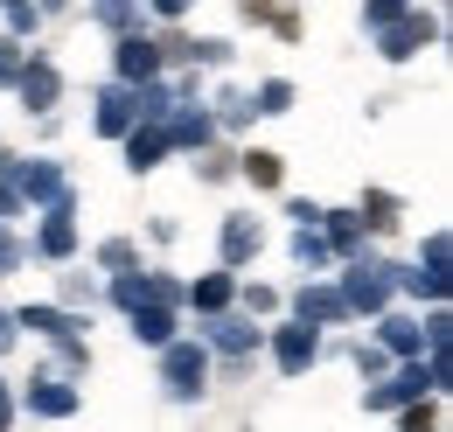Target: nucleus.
<instances>
[{
  "instance_id": "1",
  "label": "nucleus",
  "mask_w": 453,
  "mask_h": 432,
  "mask_svg": "<svg viewBox=\"0 0 453 432\" xmlns=\"http://www.w3.org/2000/svg\"><path fill=\"white\" fill-rule=\"evenodd\" d=\"M161 377H168V397H203V377H210V356L196 342H161Z\"/></svg>"
},
{
  "instance_id": "2",
  "label": "nucleus",
  "mask_w": 453,
  "mask_h": 432,
  "mask_svg": "<svg viewBox=\"0 0 453 432\" xmlns=\"http://www.w3.org/2000/svg\"><path fill=\"white\" fill-rule=\"evenodd\" d=\"M391 266H356L349 279H342V300H349V314H377L384 300H391Z\"/></svg>"
},
{
  "instance_id": "3",
  "label": "nucleus",
  "mask_w": 453,
  "mask_h": 432,
  "mask_svg": "<svg viewBox=\"0 0 453 432\" xmlns=\"http://www.w3.org/2000/svg\"><path fill=\"white\" fill-rule=\"evenodd\" d=\"M426 42H433V21H426V14H411V7H404V14L384 21V56H391V63H411Z\"/></svg>"
},
{
  "instance_id": "4",
  "label": "nucleus",
  "mask_w": 453,
  "mask_h": 432,
  "mask_svg": "<svg viewBox=\"0 0 453 432\" xmlns=\"http://www.w3.org/2000/svg\"><path fill=\"white\" fill-rule=\"evenodd\" d=\"M273 356H280V370H286V377L314 370V356H321V335H314V321H300V328H280V335H273Z\"/></svg>"
},
{
  "instance_id": "5",
  "label": "nucleus",
  "mask_w": 453,
  "mask_h": 432,
  "mask_svg": "<svg viewBox=\"0 0 453 432\" xmlns=\"http://www.w3.org/2000/svg\"><path fill=\"white\" fill-rule=\"evenodd\" d=\"M433 383H440V370L411 356V363H404V370H397L391 383H377V390H370V405H411V397H426Z\"/></svg>"
},
{
  "instance_id": "6",
  "label": "nucleus",
  "mask_w": 453,
  "mask_h": 432,
  "mask_svg": "<svg viewBox=\"0 0 453 432\" xmlns=\"http://www.w3.org/2000/svg\"><path fill=\"white\" fill-rule=\"evenodd\" d=\"M14 196H28V203H63L70 189H63L57 161H14Z\"/></svg>"
},
{
  "instance_id": "7",
  "label": "nucleus",
  "mask_w": 453,
  "mask_h": 432,
  "mask_svg": "<svg viewBox=\"0 0 453 432\" xmlns=\"http://www.w3.org/2000/svg\"><path fill=\"white\" fill-rule=\"evenodd\" d=\"M126 314H133V342H147V349L174 342V314H168V300H133Z\"/></svg>"
},
{
  "instance_id": "8",
  "label": "nucleus",
  "mask_w": 453,
  "mask_h": 432,
  "mask_svg": "<svg viewBox=\"0 0 453 432\" xmlns=\"http://www.w3.org/2000/svg\"><path fill=\"white\" fill-rule=\"evenodd\" d=\"M112 63H119V77H126V84H140V77H154V70H161V50H154L147 35H119Z\"/></svg>"
},
{
  "instance_id": "9",
  "label": "nucleus",
  "mask_w": 453,
  "mask_h": 432,
  "mask_svg": "<svg viewBox=\"0 0 453 432\" xmlns=\"http://www.w3.org/2000/svg\"><path fill=\"white\" fill-rule=\"evenodd\" d=\"M14 84H21V105L28 112H50L57 105V70H50V63H21V70H14Z\"/></svg>"
},
{
  "instance_id": "10",
  "label": "nucleus",
  "mask_w": 453,
  "mask_h": 432,
  "mask_svg": "<svg viewBox=\"0 0 453 432\" xmlns=\"http://www.w3.org/2000/svg\"><path fill=\"white\" fill-rule=\"evenodd\" d=\"M28 412H42V419H70L77 412V390L63 377H35L28 383Z\"/></svg>"
},
{
  "instance_id": "11",
  "label": "nucleus",
  "mask_w": 453,
  "mask_h": 432,
  "mask_svg": "<svg viewBox=\"0 0 453 432\" xmlns=\"http://www.w3.org/2000/svg\"><path fill=\"white\" fill-rule=\"evenodd\" d=\"M77 251V223H70V196L50 203V223H42V258H70Z\"/></svg>"
},
{
  "instance_id": "12",
  "label": "nucleus",
  "mask_w": 453,
  "mask_h": 432,
  "mask_svg": "<svg viewBox=\"0 0 453 432\" xmlns=\"http://www.w3.org/2000/svg\"><path fill=\"white\" fill-rule=\"evenodd\" d=\"M293 307H300V321H342V314H349V300H342V286H307V293H300V300H293Z\"/></svg>"
},
{
  "instance_id": "13",
  "label": "nucleus",
  "mask_w": 453,
  "mask_h": 432,
  "mask_svg": "<svg viewBox=\"0 0 453 432\" xmlns=\"http://www.w3.org/2000/svg\"><path fill=\"white\" fill-rule=\"evenodd\" d=\"M251 251H258V223L251 216H230L224 223V266H244Z\"/></svg>"
},
{
  "instance_id": "14",
  "label": "nucleus",
  "mask_w": 453,
  "mask_h": 432,
  "mask_svg": "<svg viewBox=\"0 0 453 432\" xmlns=\"http://www.w3.org/2000/svg\"><path fill=\"white\" fill-rule=\"evenodd\" d=\"M230 293H237V279H230V272H210V279H196V293H188V300H196L203 314H224Z\"/></svg>"
},
{
  "instance_id": "15",
  "label": "nucleus",
  "mask_w": 453,
  "mask_h": 432,
  "mask_svg": "<svg viewBox=\"0 0 453 432\" xmlns=\"http://www.w3.org/2000/svg\"><path fill=\"white\" fill-rule=\"evenodd\" d=\"M210 342H217L224 356H251V349H258V328H244V321H210Z\"/></svg>"
},
{
  "instance_id": "16",
  "label": "nucleus",
  "mask_w": 453,
  "mask_h": 432,
  "mask_svg": "<svg viewBox=\"0 0 453 432\" xmlns=\"http://www.w3.org/2000/svg\"><path fill=\"white\" fill-rule=\"evenodd\" d=\"M161 147H168V133H140V126H126V161L140 167V174L161 161Z\"/></svg>"
},
{
  "instance_id": "17",
  "label": "nucleus",
  "mask_w": 453,
  "mask_h": 432,
  "mask_svg": "<svg viewBox=\"0 0 453 432\" xmlns=\"http://www.w3.org/2000/svg\"><path fill=\"white\" fill-rule=\"evenodd\" d=\"M133 126V91H105L98 98V133H126Z\"/></svg>"
},
{
  "instance_id": "18",
  "label": "nucleus",
  "mask_w": 453,
  "mask_h": 432,
  "mask_svg": "<svg viewBox=\"0 0 453 432\" xmlns=\"http://www.w3.org/2000/svg\"><path fill=\"white\" fill-rule=\"evenodd\" d=\"M418 342H426V328L404 321V314H391L384 321V349H397V356H418Z\"/></svg>"
},
{
  "instance_id": "19",
  "label": "nucleus",
  "mask_w": 453,
  "mask_h": 432,
  "mask_svg": "<svg viewBox=\"0 0 453 432\" xmlns=\"http://www.w3.org/2000/svg\"><path fill=\"white\" fill-rule=\"evenodd\" d=\"M14 328H35V335H63V328H77L63 307H28V314H14Z\"/></svg>"
},
{
  "instance_id": "20",
  "label": "nucleus",
  "mask_w": 453,
  "mask_h": 432,
  "mask_svg": "<svg viewBox=\"0 0 453 432\" xmlns=\"http://www.w3.org/2000/svg\"><path fill=\"white\" fill-rule=\"evenodd\" d=\"M168 140L174 147H203V140H210V119H203V112H181V119L168 126Z\"/></svg>"
},
{
  "instance_id": "21",
  "label": "nucleus",
  "mask_w": 453,
  "mask_h": 432,
  "mask_svg": "<svg viewBox=\"0 0 453 432\" xmlns=\"http://www.w3.org/2000/svg\"><path fill=\"white\" fill-rule=\"evenodd\" d=\"M293 258H300V266H328V237H314V223H300V237H293Z\"/></svg>"
},
{
  "instance_id": "22",
  "label": "nucleus",
  "mask_w": 453,
  "mask_h": 432,
  "mask_svg": "<svg viewBox=\"0 0 453 432\" xmlns=\"http://www.w3.org/2000/svg\"><path fill=\"white\" fill-rule=\"evenodd\" d=\"M321 216H328V210H321ZM328 251H356V216H328Z\"/></svg>"
},
{
  "instance_id": "23",
  "label": "nucleus",
  "mask_w": 453,
  "mask_h": 432,
  "mask_svg": "<svg viewBox=\"0 0 453 432\" xmlns=\"http://www.w3.org/2000/svg\"><path fill=\"white\" fill-rule=\"evenodd\" d=\"M91 14H98L105 28H133V14H140V7H133V0H98Z\"/></svg>"
},
{
  "instance_id": "24",
  "label": "nucleus",
  "mask_w": 453,
  "mask_h": 432,
  "mask_svg": "<svg viewBox=\"0 0 453 432\" xmlns=\"http://www.w3.org/2000/svg\"><path fill=\"white\" fill-rule=\"evenodd\" d=\"M244 174H251L258 189H280V154H251V161H244Z\"/></svg>"
},
{
  "instance_id": "25",
  "label": "nucleus",
  "mask_w": 453,
  "mask_h": 432,
  "mask_svg": "<svg viewBox=\"0 0 453 432\" xmlns=\"http://www.w3.org/2000/svg\"><path fill=\"white\" fill-rule=\"evenodd\" d=\"M286 105H293V84H280V77H273V84L258 91V105H251V112H286Z\"/></svg>"
},
{
  "instance_id": "26",
  "label": "nucleus",
  "mask_w": 453,
  "mask_h": 432,
  "mask_svg": "<svg viewBox=\"0 0 453 432\" xmlns=\"http://www.w3.org/2000/svg\"><path fill=\"white\" fill-rule=\"evenodd\" d=\"M7 21H14L21 35H35V21H42V7H28V0H7Z\"/></svg>"
},
{
  "instance_id": "27",
  "label": "nucleus",
  "mask_w": 453,
  "mask_h": 432,
  "mask_svg": "<svg viewBox=\"0 0 453 432\" xmlns=\"http://www.w3.org/2000/svg\"><path fill=\"white\" fill-rule=\"evenodd\" d=\"M391 14H404V0H370V7H363V21H370V28H384Z\"/></svg>"
},
{
  "instance_id": "28",
  "label": "nucleus",
  "mask_w": 453,
  "mask_h": 432,
  "mask_svg": "<svg viewBox=\"0 0 453 432\" xmlns=\"http://www.w3.org/2000/svg\"><path fill=\"white\" fill-rule=\"evenodd\" d=\"M98 258H105V266L119 272V266H133V244H126V237H112V244H105V251H98Z\"/></svg>"
},
{
  "instance_id": "29",
  "label": "nucleus",
  "mask_w": 453,
  "mask_h": 432,
  "mask_svg": "<svg viewBox=\"0 0 453 432\" xmlns=\"http://www.w3.org/2000/svg\"><path fill=\"white\" fill-rule=\"evenodd\" d=\"M14 70H21V56H14V42H0V84H14Z\"/></svg>"
},
{
  "instance_id": "30",
  "label": "nucleus",
  "mask_w": 453,
  "mask_h": 432,
  "mask_svg": "<svg viewBox=\"0 0 453 432\" xmlns=\"http://www.w3.org/2000/svg\"><path fill=\"white\" fill-rule=\"evenodd\" d=\"M14 349V314H0V356Z\"/></svg>"
},
{
  "instance_id": "31",
  "label": "nucleus",
  "mask_w": 453,
  "mask_h": 432,
  "mask_svg": "<svg viewBox=\"0 0 453 432\" xmlns=\"http://www.w3.org/2000/svg\"><path fill=\"white\" fill-rule=\"evenodd\" d=\"M7 419H14V390L0 383V426H7Z\"/></svg>"
},
{
  "instance_id": "32",
  "label": "nucleus",
  "mask_w": 453,
  "mask_h": 432,
  "mask_svg": "<svg viewBox=\"0 0 453 432\" xmlns=\"http://www.w3.org/2000/svg\"><path fill=\"white\" fill-rule=\"evenodd\" d=\"M14 258H21V251H14V237H0V272L14 266Z\"/></svg>"
},
{
  "instance_id": "33",
  "label": "nucleus",
  "mask_w": 453,
  "mask_h": 432,
  "mask_svg": "<svg viewBox=\"0 0 453 432\" xmlns=\"http://www.w3.org/2000/svg\"><path fill=\"white\" fill-rule=\"evenodd\" d=\"M154 14H188V0H154Z\"/></svg>"
},
{
  "instance_id": "34",
  "label": "nucleus",
  "mask_w": 453,
  "mask_h": 432,
  "mask_svg": "<svg viewBox=\"0 0 453 432\" xmlns=\"http://www.w3.org/2000/svg\"><path fill=\"white\" fill-rule=\"evenodd\" d=\"M35 7H63V0H35Z\"/></svg>"
}]
</instances>
